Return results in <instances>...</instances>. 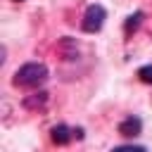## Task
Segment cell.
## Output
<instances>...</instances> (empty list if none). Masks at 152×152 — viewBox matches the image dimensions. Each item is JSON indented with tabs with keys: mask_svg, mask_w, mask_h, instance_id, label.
I'll return each instance as SVG.
<instances>
[{
	"mask_svg": "<svg viewBox=\"0 0 152 152\" xmlns=\"http://www.w3.org/2000/svg\"><path fill=\"white\" fill-rule=\"evenodd\" d=\"M48 81V66L43 62H26L14 71L12 83L19 88H38Z\"/></svg>",
	"mask_w": 152,
	"mask_h": 152,
	"instance_id": "obj_1",
	"label": "cell"
},
{
	"mask_svg": "<svg viewBox=\"0 0 152 152\" xmlns=\"http://www.w3.org/2000/svg\"><path fill=\"white\" fill-rule=\"evenodd\" d=\"M104 19H107V12H104L102 5H88L86 14H83V21H81V28L86 33H97L102 28Z\"/></svg>",
	"mask_w": 152,
	"mask_h": 152,
	"instance_id": "obj_2",
	"label": "cell"
},
{
	"mask_svg": "<svg viewBox=\"0 0 152 152\" xmlns=\"http://www.w3.org/2000/svg\"><path fill=\"white\" fill-rule=\"evenodd\" d=\"M140 131H142V121L138 116H126L119 124V135H124V138H135V135H140Z\"/></svg>",
	"mask_w": 152,
	"mask_h": 152,
	"instance_id": "obj_3",
	"label": "cell"
},
{
	"mask_svg": "<svg viewBox=\"0 0 152 152\" xmlns=\"http://www.w3.org/2000/svg\"><path fill=\"white\" fill-rule=\"evenodd\" d=\"M45 102H48V93H45V90L31 93V95H26V97L21 100V104H24L26 109H31V112H38V109H43V107H45Z\"/></svg>",
	"mask_w": 152,
	"mask_h": 152,
	"instance_id": "obj_4",
	"label": "cell"
},
{
	"mask_svg": "<svg viewBox=\"0 0 152 152\" xmlns=\"http://www.w3.org/2000/svg\"><path fill=\"white\" fill-rule=\"evenodd\" d=\"M50 138H52V142H57V145H66V142L74 138V128H69V126H64V124H57V126L50 128Z\"/></svg>",
	"mask_w": 152,
	"mask_h": 152,
	"instance_id": "obj_5",
	"label": "cell"
},
{
	"mask_svg": "<svg viewBox=\"0 0 152 152\" xmlns=\"http://www.w3.org/2000/svg\"><path fill=\"white\" fill-rule=\"evenodd\" d=\"M142 19H145V14H142V12H133V14L124 21V31H126V36H131L133 31H138V26L142 24Z\"/></svg>",
	"mask_w": 152,
	"mask_h": 152,
	"instance_id": "obj_6",
	"label": "cell"
},
{
	"mask_svg": "<svg viewBox=\"0 0 152 152\" xmlns=\"http://www.w3.org/2000/svg\"><path fill=\"white\" fill-rule=\"evenodd\" d=\"M138 78H140L142 83H150V86H152V64L140 66V69H138Z\"/></svg>",
	"mask_w": 152,
	"mask_h": 152,
	"instance_id": "obj_7",
	"label": "cell"
},
{
	"mask_svg": "<svg viewBox=\"0 0 152 152\" xmlns=\"http://www.w3.org/2000/svg\"><path fill=\"white\" fill-rule=\"evenodd\" d=\"M74 138L81 140V138H83V128H74Z\"/></svg>",
	"mask_w": 152,
	"mask_h": 152,
	"instance_id": "obj_8",
	"label": "cell"
},
{
	"mask_svg": "<svg viewBox=\"0 0 152 152\" xmlns=\"http://www.w3.org/2000/svg\"><path fill=\"white\" fill-rule=\"evenodd\" d=\"M17 2H21V0H17Z\"/></svg>",
	"mask_w": 152,
	"mask_h": 152,
	"instance_id": "obj_9",
	"label": "cell"
}]
</instances>
